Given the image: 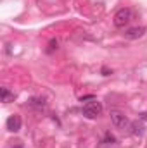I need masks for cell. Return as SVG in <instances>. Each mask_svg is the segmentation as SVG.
Here are the masks:
<instances>
[{
  "label": "cell",
  "mask_w": 147,
  "mask_h": 148,
  "mask_svg": "<svg viewBox=\"0 0 147 148\" xmlns=\"http://www.w3.org/2000/svg\"><path fill=\"white\" fill-rule=\"evenodd\" d=\"M81 114H83L87 119H97V117L102 114V103L97 102V100H92V102H88V103L83 105Z\"/></svg>",
  "instance_id": "cell-1"
},
{
  "label": "cell",
  "mask_w": 147,
  "mask_h": 148,
  "mask_svg": "<svg viewBox=\"0 0 147 148\" xmlns=\"http://www.w3.org/2000/svg\"><path fill=\"white\" fill-rule=\"evenodd\" d=\"M132 21V10L130 9H126V7H123V9H119L116 14H114V26L116 28H125L128 23Z\"/></svg>",
  "instance_id": "cell-2"
},
{
  "label": "cell",
  "mask_w": 147,
  "mask_h": 148,
  "mask_svg": "<svg viewBox=\"0 0 147 148\" xmlns=\"http://www.w3.org/2000/svg\"><path fill=\"white\" fill-rule=\"evenodd\" d=\"M111 122H112V126H114V127L123 129V131H125V129H128V127L132 126V124H130V121H128L121 112H116V110L111 112Z\"/></svg>",
  "instance_id": "cell-3"
},
{
  "label": "cell",
  "mask_w": 147,
  "mask_h": 148,
  "mask_svg": "<svg viewBox=\"0 0 147 148\" xmlns=\"http://www.w3.org/2000/svg\"><path fill=\"white\" fill-rule=\"evenodd\" d=\"M5 126H7V131L17 133V131L21 129V117H19V115H10V117L7 119Z\"/></svg>",
  "instance_id": "cell-4"
},
{
  "label": "cell",
  "mask_w": 147,
  "mask_h": 148,
  "mask_svg": "<svg viewBox=\"0 0 147 148\" xmlns=\"http://www.w3.org/2000/svg\"><path fill=\"white\" fill-rule=\"evenodd\" d=\"M144 35H146V28H144V26H135V28L126 29L125 38H128V40H137V38H142Z\"/></svg>",
  "instance_id": "cell-5"
},
{
  "label": "cell",
  "mask_w": 147,
  "mask_h": 148,
  "mask_svg": "<svg viewBox=\"0 0 147 148\" xmlns=\"http://www.w3.org/2000/svg\"><path fill=\"white\" fill-rule=\"evenodd\" d=\"M28 105L33 107V109H37V110H45V107H47V103H45L43 98H31L28 102Z\"/></svg>",
  "instance_id": "cell-6"
},
{
  "label": "cell",
  "mask_w": 147,
  "mask_h": 148,
  "mask_svg": "<svg viewBox=\"0 0 147 148\" xmlns=\"http://www.w3.org/2000/svg\"><path fill=\"white\" fill-rule=\"evenodd\" d=\"M0 97H2V102H3V103H9V102L14 100V93H10L7 88H2V90H0Z\"/></svg>",
  "instance_id": "cell-7"
},
{
  "label": "cell",
  "mask_w": 147,
  "mask_h": 148,
  "mask_svg": "<svg viewBox=\"0 0 147 148\" xmlns=\"http://www.w3.org/2000/svg\"><path fill=\"white\" fill-rule=\"evenodd\" d=\"M130 127L133 129V134H142V133H144V126H140V124H137V122H132Z\"/></svg>",
  "instance_id": "cell-8"
},
{
  "label": "cell",
  "mask_w": 147,
  "mask_h": 148,
  "mask_svg": "<svg viewBox=\"0 0 147 148\" xmlns=\"http://www.w3.org/2000/svg\"><path fill=\"white\" fill-rule=\"evenodd\" d=\"M140 119H144V121H147V112H144V114H140Z\"/></svg>",
  "instance_id": "cell-9"
}]
</instances>
